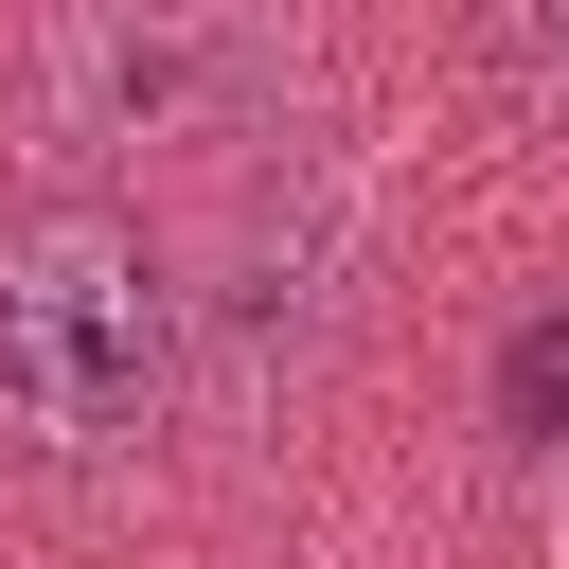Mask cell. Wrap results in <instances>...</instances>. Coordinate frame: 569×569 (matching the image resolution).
<instances>
[{
	"mask_svg": "<svg viewBox=\"0 0 569 569\" xmlns=\"http://www.w3.org/2000/svg\"><path fill=\"white\" fill-rule=\"evenodd\" d=\"M178 320H196V284L142 249V213H89V196L18 213L0 231V427L53 462L142 445L178 409Z\"/></svg>",
	"mask_w": 569,
	"mask_h": 569,
	"instance_id": "cell-1",
	"label": "cell"
},
{
	"mask_svg": "<svg viewBox=\"0 0 569 569\" xmlns=\"http://www.w3.org/2000/svg\"><path fill=\"white\" fill-rule=\"evenodd\" d=\"M53 89H71V124H107V142H196L213 107L267 89V36H231V18H89V36L53 53Z\"/></svg>",
	"mask_w": 569,
	"mask_h": 569,
	"instance_id": "cell-2",
	"label": "cell"
},
{
	"mask_svg": "<svg viewBox=\"0 0 569 569\" xmlns=\"http://www.w3.org/2000/svg\"><path fill=\"white\" fill-rule=\"evenodd\" d=\"M498 427H516V445H569V302H533V320L498 338Z\"/></svg>",
	"mask_w": 569,
	"mask_h": 569,
	"instance_id": "cell-3",
	"label": "cell"
},
{
	"mask_svg": "<svg viewBox=\"0 0 569 569\" xmlns=\"http://www.w3.org/2000/svg\"><path fill=\"white\" fill-rule=\"evenodd\" d=\"M516 53H533V71H569V18H516Z\"/></svg>",
	"mask_w": 569,
	"mask_h": 569,
	"instance_id": "cell-4",
	"label": "cell"
}]
</instances>
